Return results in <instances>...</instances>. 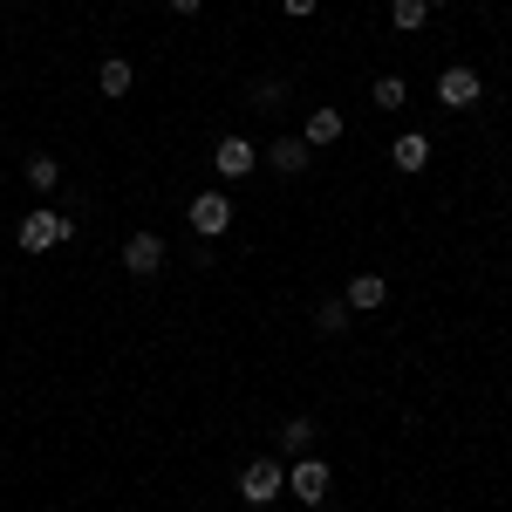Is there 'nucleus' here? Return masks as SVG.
<instances>
[{"instance_id":"nucleus-17","label":"nucleus","mask_w":512,"mask_h":512,"mask_svg":"<svg viewBox=\"0 0 512 512\" xmlns=\"http://www.w3.org/2000/svg\"><path fill=\"white\" fill-rule=\"evenodd\" d=\"M315 328H321V335H342V328H349V301H321Z\"/></svg>"},{"instance_id":"nucleus-10","label":"nucleus","mask_w":512,"mask_h":512,"mask_svg":"<svg viewBox=\"0 0 512 512\" xmlns=\"http://www.w3.org/2000/svg\"><path fill=\"white\" fill-rule=\"evenodd\" d=\"M383 301H390L383 274H355L349 280V315H369V308H383Z\"/></svg>"},{"instance_id":"nucleus-21","label":"nucleus","mask_w":512,"mask_h":512,"mask_svg":"<svg viewBox=\"0 0 512 512\" xmlns=\"http://www.w3.org/2000/svg\"><path fill=\"white\" fill-rule=\"evenodd\" d=\"M424 7H451V0H424Z\"/></svg>"},{"instance_id":"nucleus-2","label":"nucleus","mask_w":512,"mask_h":512,"mask_svg":"<svg viewBox=\"0 0 512 512\" xmlns=\"http://www.w3.org/2000/svg\"><path fill=\"white\" fill-rule=\"evenodd\" d=\"M280 485H287V465H280V458H253V465L239 472V499H246V506H267Z\"/></svg>"},{"instance_id":"nucleus-14","label":"nucleus","mask_w":512,"mask_h":512,"mask_svg":"<svg viewBox=\"0 0 512 512\" xmlns=\"http://www.w3.org/2000/svg\"><path fill=\"white\" fill-rule=\"evenodd\" d=\"M369 96H376V110H403V103H410L403 76H376V89H369Z\"/></svg>"},{"instance_id":"nucleus-8","label":"nucleus","mask_w":512,"mask_h":512,"mask_svg":"<svg viewBox=\"0 0 512 512\" xmlns=\"http://www.w3.org/2000/svg\"><path fill=\"white\" fill-rule=\"evenodd\" d=\"M308 158H315V151H308L301 137H274V151H267V164H274L280 178H301V171H308Z\"/></svg>"},{"instance_id":"nucleus-6","label":"nucleus","mask_w":512,"mask_h":512,"mask_svg":"<svg viewBox=\"0 0 512 512\" xmlns=\"http://www.w3.org/2000/svg\"><path fill=\"white\" fill-rule=\"evenodd\" d=\"M212 164H219V178H246V171L260 164V144H246V137H219Z\"/></svg>"},{"instance_id":"nucleus-3","label":"nucleus","mask_w":512,"mask_h":512,"mask_svg":"<svg viewBox=\"0 0 512 512\" xmlns=\"http://www.w3.org/2000/svg\"><path fill=\"white\" fill-rule=\"evenodd\" d=\"M328 485H335V478H328V458H315V451H308V458H294L287 492H294L301 506H321V499H328Z\"/></svg>"},{"instance_id":"nucleus-16","label":"nucleus","mask_w":512,"mask_h":512,"mask_svg":"<svg viewBox=\"0 0 512 512\" xmlns=\"http://www.w3.org/2000/svg\"><path fill=\"white\" fill-rule=\"evenodd\" d=\"M28 185H35V192H55V185H62V164L55 158H28Z\"/></svg>"},{"instance_id":"nucleus-11","label":"nucleus","mask_w":512,"mask_h":512,"mask_svg":"<svg viewBox=\"0 0 512 512\" xmlns=\"http://www.w3.org/2000/svg\"><path fill=\"white\" fill-rule=\"evenodd\" d=\"M342 130H349V123H342V110H315V117H308V130H301V144H308V151H328Z\"/></svg>"},{"instance_id":"nucleus-1","label":"nucleus","mask_w":512,"mask_h":512,"mask_svg":"<svg viewBox=\"0 0 512 512\" xmlns=\"http://www.w3.org/2000/svg\"><path fill=\"white\" fill-rule=\"evenodd\" d=\"M62 239H76V219H69V212H48V205H41V212L21 219V253H55Z\"/></svg>"},{"instance_id":"nucleus-12","label":"nucleus","mask_w":512,"mask_h":512,"mask_svg":"<svg viewBox=\"0 0 512 512\" xmlns=\"http://www.w3.org/2000/svg\"><path fill=\"white\" fill-rule=\"evenodd\" d=\"M96 89H103V96H130V89H137V69H130L123 55H110V62L96 69Z\"/></svg>"},{"instance_id":"nucleus-4","label":"nucleus","mask_w":512,"mask_h":512,"mask_svg":"<svg viewBox=\"0 0 512 512\" xmlns=\"http://www.w3.org/2000/svg\"><path fill=\"white\" fill-rule=\"evenodd\" d=\"M185 219H192V233H198V239H219L226 226H233V198H226V192H198Z\"/></svg>"},{"instance_id":"nucleus-18","label":"nucleus","mask_w":512,"mask_h":512,"mask_svg":"<svg viewBox=\"0 0 512 512\" xmlns=\"http://www.w3.org/2000/svg\"><path fill=\"white\" fill-rule=\"evenodd\" d=\"M280 96H287V89H280V82H253V103H260V110H274Z\"/></svg>"},{"instance_id":"nucleus-15","label":"nucleus","mask_w":512,"mask_h":512,"mask_svg":"<svg viewBox=\"0 0 512 512\" xmlns=\"http://www.w3.org/2000/svg\"><path fill=\"white\" fill-rule=\"evenodd\" d=\"M390 21L403 28V35H417V28L431 21V7H424V0H396V7H390Z\"/></svg>"},{"instance_id":"nucleus-7","label":"nucleus","mask_w":512,"mask_h":512,"mask_svg":"<svg viewBox=\"0 0 512 512\" xmlns=\"http://www.w3.org/2000/svg\"><path fill=\"white\" fill-rule=\"evenodd\" d=\"M123 267H130V274H158L164 267V239L158 233H130L123 239Z\"/></svg>"},{"instance_id":"nucleus-13","label":"nucleus","mask_w":512,"mask_h":512,"mask_svg":"<svg viewBox=\"0 0 512 512\" xmlns=\"http://www.w3.org/2000/svg\"><path fill=\"white\" fill-rule=\"evenodd\" d=\"M280 451H287V458H308V451H315V417H287V424H280Z\"/></svg>"},{"instance_id":"nucleus-19","label":"nucleus","mask_w":512,"mask_h":512,"mask_svg":"<svg viewBox=\"0 0 512 512\" xmlns=\"http://www.w3.org/2000/svg\"><path fill=\"white\" fill-rule=\"evenodd\" d=\"M315 7H321V0H280V14H294V21H308Z\"/></svg>"},{"instance_id":"nucleus-9","label":"nucleus","mask_w":512,"mask_h":512,"mask_svg":"<svg viewBox=\"0 0 512 512\" xmlns=\"http://www.w3.org/2000/svg\"><path fill=\"white\" fill-rule=\"evenodd\" d=\"M390 158H396V171H424V164H431V137H424V130H403L390 144Z\"/></svg>"},{"instance_id":"nucleus-5","label":"nucleus","mask_w":512,"mask_h":512,"mask_svg":"<svg viewBox=\"0 0 512 512\" xmlns=\"http://www.w3.org/2000/svg\"><path fill=\"white\" fill-rule=\"evenodd\" d=\"M478 96H485V82H478V69H465V62L437 76V103H444V110H472Z\"/></svg>"},{"instance_id":"nucleus-20","label":"nucleus","mask_w":512,"mask_h":512,"mask_svg":"<svg viewBox=\"0 0 512 512\" xmlns=\"http://www.w3.org/2000/svg\"><path fill=\"white\" fill-rule=\"evenodd\" d=\"M164 7H171V14H198L205 0H164Z\"/></svg>"}]
</instances>
